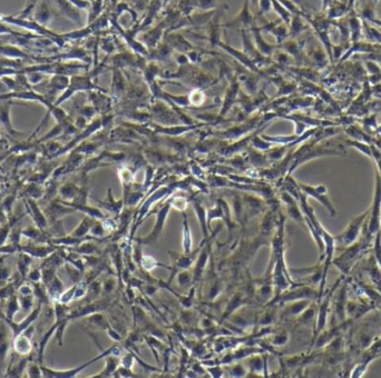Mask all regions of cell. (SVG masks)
<instances>
[{
  "label": "cell",
  "instance_id": "6da1fadb",
  "mask_svg": "<svg viewBox=\"0 0 381 378\" xmlns=\"http://www.w3.org/2000/svg\"><path fill=\"white\" fill-rule=\"evenodd\" d=\"M370 215V208L365 211L364 214L357 216L356 218H353L350 224H349L348 228L344 230L343 233L334 237L336 242H339L343 246H350L353 243L359 241V237L364 230V227L366 225V221L368 219Z\"/></svg>",
  "mask_w": 381,
  "mask_h": 378
},
{
  "label": "cell",
  "instance_id": "7a4b0ae2",
  "mask_svg": "<svg viewBox=\"0 0 381 378\" xmlns=\"http://www.w3.org/2000/svg\"><path fill=\"white\" fill-rule=\"evenodd\" d=\"M172 207L171 204H169V200L165 202V204L160 207V208L157 210V214H156V221L153 226L152 230H151L150 234L148 236L142 237L137 239V243H140L142 246L146 245V246H151L154 245L158 242V239L160 237V235L163 233L165 223H166L167 217L169 211H171Z\"/></svg>",
  "mask_w": 381,
  "mask_h": 378
},
{
  "label": "cell",
  "instance_id": "3957f363",
  "mask_svg": "<svg viewBox=\"0 0 381 378\" xmlns=\"http://www.w3.org/2000/svg\"><path fill=\"white\" fill-rule=\"evenodd\" d=\"M299 184V187L301 189L302 192H305L306 196L314 198L315 200H318L321 202V205L325 207V209L329 211V214L334 217L337 214V210L334 208V206L332 205L331 200H330L329 195H328V188L324 185H318V186H310V185H305V184Z\"/></svg>",
  "mask_w": 381,
  "mask_h": 378
},
{
  "label": "cell",
  "instance_id": "277c9868",
  "mask_svg": "<svg viewBox=\"0 0 381 378\" xmlns=\"http://www.w3.org/2000/svg\"><path fill=\"white\" fill-rule=\"evenodd\" d=\"M9 328L6 321L0 319V376H2L3 372L6 373V361L8 357L9 348L12 344V335L9 334Z\"/></svg>",
  "mask_w": 381,
  "mask_h": 378
},
{
  "label": "cell",
  "instance_id": "5b68a950",
  "mask_svg": "<svg viewBox=\"0 0 381 378\" xmlns=\"http://www.w3.org/2000/svg\"><path fill=\"white\" fill-rule=\"evenodd\" d=\"M243 207H244V220L258 217L265 211V204L261 198L252 195H243Z\"/></svg>",
  "mask_w": 381,
  "mask_h": 378
},
{
  "label": "cell",
  "instance_id": "8992f818",
  "mask_svg": "<svg viewBox=\"0 0 381 378\" xmlns=\"http://www.w3.org/2000/svg\"><path fill=\"white\" fill-rule=\"evenodd\" d=\"M249 2L250 0H245L244 4L242 6V9L240 10V12L237 13V16L234 18L232 21L228 22L226 27L232 29L241 28L244 30L247 28H252V27L254 26V17L250 11Z\"/></svg>",
  "mask_w": 381,
  "mask_h": 378
},
{
  "label": "cell",
  "instance_id": "52a82bcc",
  "mask_svg": "<svg viewBox=\"0 0 381 378\" xmlns=\"http://www.w3.org/2000/svg\"><path fill=\"white\" fill-rule=\"evenodd\" d=\"M56 246L52 245V244H38V243H31L27 244V245H20L19 252H24L28 253L33 258H38V259H45L46 257L56 251L55 250Z\"/></svg>",
  "mask_w": 381,
  "mask_h": 378
},
{
  "label": "cell",
  "instance_id": "ba28073f",
  "mask_svg": "<svg viewBox=\"0 0 381 378\" xmlns=\"http://www.w3.org/2000/svg\"><path fill=\"white\" fill-rule=\"evenodd\" d=\"M12 349L13 353L18 356H29L33 352V342H31V337L26 333H21L16 337L12 338Z\"/></svg>",
  "mask_w": 381,
  "mask_h": 378
},
{
  "label": "cell",
  "instance_id": "9c48e42d",
  "mask_svg": "<svg viewBox=\"0 0 381 378\" xmlns=\"http://www.w3.org/2000/svg\"><path fill=\"white\" fill-rule=\"evenodd\" d=\"M192 206L196 215V218L197 220H199L200 227L202 229V234H203V239H209L212 230L210 229L208 225V213H206V210L208 209H206L205 207L197 200H193Z\"/></svg>",
  "mask_w": 381,
  "mask_h": 378
},
{
  "label": "cell",
  "instance_id": "30bf717a",
  "mask_svg": "<svg viewBox=\"0 0 381 378\" xmlns=\"http://www.w3.org/2000/svg\"><path fill=\"white\" fill-rule=\"evenodd\" d=\"M21 235L29 241L38 244H50V239H52L47 230L40 229L36 225L21 229Z\"/></svg>",
  "mask_w": 381,
  "mask_h": 378
},
{
  "label": "cell",
  "instance_id": "8fae6325",
  "mask_svg": "<svg viewBox=\"0 0 381 378\" xmlns=\"http://www.w3.org/2000/svg\"><path fill=\"white\" fill-rule=\"evenodd\" d=\"M77 211L75 208H73L72 206H63L59 204H54L49 207V208L46 209V214H47V218L50 221V223L54 224L58 221L61 218H63L64 216L70 215Z\"/></svg>",
  "mask_w": 381,
  "mask_h": 378
},
{
  "label": "cell",
  "instance_id": "7c38bea8",
  "mask_svg": "<svg viewBox=\"0 0 381 378\" xmlns=\"http://www.w3.org/2000/svg\"><path fill=\"white\" fill-rule=\"evenodd\" d=\"M105 367L102 372H99L97 375H93L90 376V378H105V377H112L114 376L115 372L117 371V368L119 367V362H121V356H117V355L114 354H109L105 357Z\"/></svg>",
  "mask_w": 381,
  "mask_h": 378
},
{
  "label": "cell",
  "instance_id": "4fadbf2b",
  "mask_svg": "<svg viewBox=\"0 0 381 378\" xmlns=\"http://www.w3.org/2000/svg\"><path fill=\"white\" fill-rule=\"evenodd\" d=\"M182 247L183 252H191L193 251V237L192 230L189 225L187 215L183 211V226H182Z\"/></svg>",
  "mask_w": 381,
  "mask_h": 378
},
{
  "label": "cell",
  "instance_id": "5bb4252c",
  "mask_svg": "<svg viewBox=\"0 0 381 378\" xmlns=\"http://www.w3.org/2000/svg\"><path fill=\"white\" fill-rule=\"evenodd\" d=\"M28 206H29L28 211H29L31 217H33V220L35 221V225L37 226V227H39L40 229L47 230L48 226H49L48 219L46 218V216L44 215L43 211L39 209V207L37 206V204H36V202H34V201L29 200Z\"/></svg>",
  "mask_w": 381,
  "mask_h": 378
},
{
  "label": "cell",
  "instance_id": "9a60e30c",
  "mask_svg": "<svg viewBox=\"0 0 381 378\" xmlns=\"http://www.w3.org/2000/svg\"><path fill=\"white\" fill-rule=\"evenodd\" d=\"M310 304H311V299H300V301L289 303L286 307V310H284L283 315L298 317L300 314H302L307 307H309Z\"/></svg>",
  "mask_w": 381,
  "mask_h": 378
},
{
  "label": "cell",
  "instance_id": "2e32d148",
  "mask_svg": "<svg viewBox=\"0 0 381 378\" xmlns=\"http://www.w3.org/2000/svg\"><path fill=\"white\" fill-rule=\"evenodd\" d=\"M349 31H350V40L351 43H358L360 41V38L364 32V26H362V21L358 16H353L348 21Z\"/></svg>",
  "mask_w": 381,
  "mask_h": 378
},
{
  "label": "cell",
  "instance_id": "e0dca14e",
  "mask_svg": "<svg viewBox=\"0 0 381 378\" xmlns=\"http://www.w3.org/2000/svg\"><path fill=\"white\" fill-rule=\"evenodd\" d=\"M46 286V289H47V293L49 295L50 299H52V302H57L59 297H61L62 293L65 290V288H64V283L62 282L61 279L58 278V276H55V277L50 280L49 283H47L45 285Z\"/></svg>",
  "mask_w": 381,
  "mask_h": 378
},
{
  "label": "cell",
  "instance_id": "ac0fdd59",
  "mask_svg": "<svg viewBox=\"0 0 381 378\" xmlns=\"http://www.w3.org/2000/svg\"><path fill=\"white\" fill-rule=\"evenodd\" d=\"M349 6L347 3H342L337 0H333L331 4L328 7V18L331 20L340 19L344 15H347L349 10Z\"/></svg>",
  "mask_w": 381,
  "mask_h": 378
},
{
  "label": "cell",
  "instance_id": "d6986e66",
  "mask_svg": "<svg viewBox=\"0 0 381 378\" xmlns=\"http://www.w3.org/2000/svg\"><path fill=\"white\" fill-rule=\"evenodd\" d=\"M139 266L140 268L143 269V273H150V271H152L154 268H156V267H164V268H166L169 271H171L172 269L171 266L162 264V262L156 260L153 256H149V255L142 256Z\"/></svg>",
  "mask_w": 381,
  "mask_h": 378
},
{
  "label": "cell",
  "instance_id": "ffe728a7",
  "mask_svg": "<svg viewBox=\"0 0 381 378\" xmlns=\"http://www.w3.org/2000/svg\"><path fill=\"white\" fill-rule=\"evenodd\" d=\"M94 221H95V219L89 217V216H86V217H84V219L80 221L79 225H78L77 227L71 233V236L76 237V238L87 237L88 236L89 232H90V228H91V226H93Z\"/></svg>",
  "mask_w": 381,
  "mask_h": 378
},
{
  "label": "cell",
  "instance_id": "44dd1931",
  "mask_svg": "<svg viewBox=\"0 0 381 378\" xmlns=\"http://www.w3.org/2000/svg\"><path fill=\"white\" fill-rule=\"evenodd\" d=\"M100 206H103L105 209L109 213L119 215L123 211L124 202L122 200H115L112 195V189H108V195L105 201H100Z\"/></svg>",
  "mask_w": 381,
  "mask_h": 378
},
{
  "label": "cell",
  "instance_id": "7402d4cb",
  "mask_svg": "<svg viewBox=\"0 0 381 378\" xmlns=\"http://www.w3.org/2000/svg\"><path fill=\"white\" fill-rule=\"evenodd\" d=\"M245 301V297L243 296L242 293H236L234 294L233 296L229 298V301L228 302V305L226 307V311H224V318L229 317L234 312L237 311L240 308L243 303Z\"/></svg>",
  "mask_w": 381,
  "mask_h": 378
},
{
  "label": "cell",
  "instance_id": "603a6c76",
  "mask_svg": "<svg viewBox=\"0 0 381 378\" xmlns=\"http://www.w3.org/2000/svg\"><path fill=\"white\" fill-rule=\"evenodd\" d=\"M6 310H4L3 316L8 318V319L15 320V316L18 312L20 311V304H19V299H18L17 294L13 295L10 298H8L6 301Z\"/></svg>",
  "mask_w": 381,
  "mask_h": 378
},
{
  "label": "cell",
  "instance_id": "cb8c5ba5",
  "mask_svg": "<svg viewBox=\"0 0 381 378\" xmlns=\"http://www.w3.org/2000/svg\"><path fill=\"white\" fill-rule=\"evenodd\" d=\"M232 205H233V211L232 215L235 217V220L237 224H243L242 221L244 219V207H243V199L242 196L237 195V193H233L232 195Z\"/></svg>",
  "mask_w": 381,
  "mask_h": 378
},
{
  "label": "cell",
  "instance_id": "d4e9b609",
  "mask_svg": "<svg viewBox=\"0 0 381 378\" xmlns=\"http://www.w3.org/2000/svg\"><path fill=\"white\" fill-rule=\"evenodd\" d=\"M87 321L89 322L90 325H93L94 327H96V328H99V329H103V330H106L109 326V322L107 321L106 317H105L104 314H102L100 312H97V313H94V314H90L87 317H85Z\"/></svg>",
  "mask_w": 381,
  "mask_h": 378
},
{
  "label": "cell",
  "instance_id": "484cf974",
  "mask_svg": "<svg viewBox=\"0 0 381 378\" xmlns=\"http://www.w3.org/2000/svg\"><path fill=\"white\" fill-rule=\"evenodd\" d=\"M251 29H252V31H253L254 39L256 41V46H258V48L261 50V53H263L264 55H267V56H270V55H272L274 47H273V46L268 45L262 39V37H261V29L258 28V27H255V26L252 27Z\"/></svg>",
  "mask_w": 381,
  "mask_h": 378
},
{
  "label": "cell",
  "instance_id": "4316f807",
  "mask_svg": "<svg viewBox=\"0 0 381 378\" xmlns=\"http://www.w3.org/2000/svg\"><path fill=\"white\" fill-rule=\"evenodd\" d=\"M100 294H103V287H102V283H99L97 279H94L88 286V289H87V294H86V299L87 303H91L95 302L97 299Z\"/></svg>",
  "mask_w": 381,
  "mask_h": 378
},
{
  "label": "cell",
  "instance_id": "83f0119b",
  "mask_svg": "<svg viewBox=\"0 0 381 378\" xmlns=\"http://www.w3.org/2000/svg\"><path fill=\"white\" fill-rule=\"evenodd\" d=\"M343 144L346 146H350V147H353V148H357L358 150L360 151V153H362L366 156H368V157H370V158H373V150H371V145L367 144V142L359 141V140H356V139H346V140H343Z\"/></svg>",
  "mask_w": 381,
  "mask_h": 378
},
{
  "label": "cell",
  "instance_id": "f1b7e54d",
  "mask_svg": "<svg viewBox=\"0 0 381 378\" xmlns=\"http://www.w3.org/2000/svg\"><path fill=\"white\" fill-rule=\"evenodd\" d=\"M302 16L299 15H292V19L290 22V35L291 36H298L301 34L302 31L305 30L307 28V26H305L302 21Z\"/></svg>",
  "mask_w": 381,
  "mask_h": 378
},
{
  "label": "cell",
  "instance_id": "f546056e",
  "mask_svg": "<svg viewBox=\"0 0 381 378\" xmlns=\"http://www.w3.org/2000/svg\"><path fill=\"white\" fill-rule=\"evenodd\" d=\"M18 299H19V304H20V311L22 312H27L30 313L31 311L35 308V295H31V296H24V295H19L17 294Z\"/></svg>",
  "mask_w": 381,
  "mask_h": 378
},
{
  "label": "cell",
  "instance_id": "4dcf8cb0",
  "mask_svg": "<svg viewBox=\"0 0 381 378\" xmlns=\"http://www.w3.org/2000/svg\"><path fill=\"white\" fill-rule=\"evenodd\" d=\"M175 277L177 284L180 285L181 287H187V286L193 285V274L191 273L190 269H182L177 271Z\"/></svg>",
  "mask_w": 381,
  "mask_h": 378
},
{
  "label": "cell",
  "instance_id": "1f68e13d",
  "mask_svg": "<svg viewBox=\"0 0 381 378\" xmlns=\"http://www.w3.org/2000/svg\"><path fill=\"white\" fill-rule=\"evenodd\" d=\"M206 213H208V225L210 229H211V223H212L214 219L223 220V208L219 201H217V204H215L212 208L206 210Z\"/></svg>",
  "mask_w": 381,
  "mask_h": 378
},
{
  "label": "cell",
  "instance_id": "d6a6232c",
  "mask_svg": "<svg viewBox=\"0 0 381 378\" xmlns=\"http://www.w3.org/2000/svg\"><path fill=\"white\" fill-rule=\"evenodd\" d=\"M227 370H228V373L231 377H236V378L246 377V374H247V372L244 368V366H243L242 364H240V363L229 364V365H228Z\"/></svg>",
  "mask_w": 381,
  "mask_h": 378
},
{
  "label": "cell",
  "instance_id": "836d02e7",
  "mask_svg": "<svg viewBox=\"0 0 381 378\" xmlns=\"http://www.w3.org/2000/svg\"><path fill=\"white\" fill-rule=\"evenodd\" d=\"M26 376L30 378H40L43 377V372H41V364L29 362L26 368Z\"/></svg>",
  "mask_w": 381,
  "mask_h": 378
},
{
  "label": "cell",
  "instance_id": "e575fe53",
  "mask_svg": "<svg viewBox=\"0 0 381 378\" xmlns=\"http://www.w3.org/2000/svg\"><path fill=\"white\" fill-rule=\"evenodd\" d=\"M169 204H171V207L173 209H176L183 213V211H185L186 209L187 204H189V200H187V198L183 196H176L169 199Z\"/></svg>",
  "mask_w": 381,
  "mask_h": 378
},
{
  "label": "cell",
  "instance_id": "d590c367",
  "mask_svg": "<svg viewBox=\"0 0 381 378\" xmlns=\"http://www.w3.org/2000/svg\"><path fill=\"white\" fill-rule=\"evenodd\" d=\"M75 290H76V284L73 285L72 287L64 290V292L61 295V297H59V299H58L57 302L64 304V305H68V304H71L72 302H74Z\"/></svg>",
  "mask_w": 381,
  "mask_h": 378
},
{
  "label": "cell",
  "instance_id": "8d00e7d4",
  "mask_svg": "<svg viewBox=\"0 0 381 378\" xmlns=\"http://www.w3.org/2000/svg\"><path fill=\"white\" fill-rule=\"evenodd\" d=\"M17 288L13 286V284L7 283L0 287V301L6 302L8 298H10L13 295H16Z\"/></svg>",
  "mask_w": 381,
  "mask_h": 378
},
{
  "label": "cell",
  "instance_id": "74e56055",
  "mask_svg": "<svg viewBox=\"0 0 381 378\" xmlns=\"http://www.w3.org/2000/svg\"><path fill=\"white\" fill-rule=\"evenodd\" d=\"M106 229L104 228L103 226V223L102 220H95L93 226H91L90 228V236L94 237V238H103L105 236V234H106Z\"/></svg>",
  "mask_w": 381,
  "mask_h": 378
},
{
  "label": "cell",
  "instance_id": "f35d334b",
  "mask_svg": "<svg viewBox=\"0 0 381 378\" xmlns=\"http://www.w3.org/2000/svg\"><path fill=\"white\" fill-rule=\"evenodd\" d=\"M134 362H135V354L132 352H128L127 354L121 356L119 366L128 368V370H133V367H134Z\"/></svg>",
  "mask_w": 381,
  "mask_h": 378
},
{
  "label": "cell",
  "instance_id": "ab89813d",
  "mask_svg": "<svg viewBox=\"0 0 381 378\" xmlns=\"http://www.w3.org/2000/svg\"><path fill=\"white\" fill-rule=\"evenodd\" d=\"M116 285H117V278L114 277V276H109V277L102 284L103 294L105 295L112 294L115 290V288H116Z\"/></svg>",
  "mask_w": 381,
  "mask_h": 378
},
{
  "label": "cell",
  "instance_id": "60d3db41",
  "mask_svg": "<svg viewBox=\"0 0 381 378\" xmlns=\"http://www.w3.org/2000/svg\"><path fill=\"white\" fill-rule=\"evenodd\" d=\"M365 68H366L367 73H368V76L378 75V73H381L380 64L374 62V61H371V59H368V61L365 62Z\"/></svg>",
  "mask_w": 381,
  "mask_h": 378
},
{
  "label": "cell",
  "instance_id": "b9f144b4",
  "mask_svg": "<svg viewBox=\"0 0 381 378\" xmlns=\"http://www.w3.org/2000/svg\"><path fill=\"white\" fill-rule=\"evenodd\" d=\"M27 279L29 280L30 283H40L41 279H43V274H41V268H30L28 274H27Z\"/></svg>",
  "mask_w": 381,
  "mask_h": 378
},
{
  "label": "cell",
  "instance_id": "7bdbcfd3",
  "mask_svg": "<svg viewBox=\"0 0 381 378\" xmlns=\"http://www.w3.org/2000/svg\"><path fill=\"white\" fill-rule=\"evenodd\" d=\"M11 276V269L9 266L0 265V287L8 283Z\"/></svg>",
  "mask_w": 381,
  "mask_h": 378
},
{
  "label": "cell",
  "instance_id": "ee69618b",
  "mask_svg": "<svg viewBox=\"0 0 381 378\" xmlns=\"http://www.w3.org/2000/svg\"><path fill=\"white\" fill-rule=\"evenodd\" d=\"M289 340V335L287 333H280L273 336L272 340H271V344L275 347H280V346H284L288 343Z\"/></svg>",
  "mask_w": 381,
  "mask_h": 378
},
{
  "label": "cell",
  "instance_id": "f6af8a7d",
  "mask_svg": "<svg viewBox=\"0 0 381 378\" xmlns=\"http://www.w3.org/2000/svg\"><path fill=\"white\" fill-rule=\"evenodd\" d=\"M17 293L19 295H24V296H31V295H34V285L30 283L21 284L17 288Z\"/></svg>",
  "mask_w": 381,
  "mask_h": 378
},
{
  "label": "cell",
  "instance_id": "bcb514c9",
  "mask_svg": "<svg viewBox=\"0 0 381 378\" xmlns=\"http://www.w3.org/2000/svg\"><path fill=\"white\" fill-rule=\"evenodd\" d=\"M10 225H3L0 228V247L6 245V241H8L9 234H10Z\"/></svg>",
  "mask_w": 381,
  "mask_h": 378
},
{
  "label": "cell",
  "instance_id": "7dc6e473",
  "mask_svg": "<svg viewBox=\"0 0 381 378\" xmlns=\"http://www.w3.org/2000/svg\"><path fill=\"white\" fill-rule=\"evenodd\" d=\"M206 372L209 373L210 376L212 377H223V374H224V371L222 370L221 365H213V366H209L208 370H206Z\"/></svg>",
  "mask_w": 381,
  "mask_h": 378
},
{
  "label": "cell",
  "instance_id": "c3c4849f",
  "mask_svg": "<svg viewBox=\"0 0 381 378\" xmlns=\"http://www.w3.org/2000/svg\"><path fill=\"white\" fill-rule=\"evenodd\" d=\"M271 7H272V3H271V0H259V13L261 15H264L270 11Z\"/></svg>",
  "mask_w": 381,
  "mask_h": 378
},
{
  "label": "cell",
  "instance_id": "681fc988",
  "mask_svg": "<svg viewBox=\"0 0 381 378\" xmlns=\"http://www.w3.org/2000/svg\"><path fill=\"white\" fill-rule=\"evenodd\" d=\"M105 331H106L109 337H111L113 340H115V342H122V336L119 335V333H117V331L115 330L113 327L109 326Z\"/></svg>",
  "mask_w": 381,
  "mask_h": 378
},
{
  "label": "cell",
  "instance_id": "f907efd6",
  "mask_svg": "<svg viewBox=\"0 0 381 378\" xmlns=\"http://www.w3.org/2000/svg\"><path fill=\"white\" fill-rule=\"evenodd\" d=\"M369 22H371V24H374V25H377V26L381 27V20L376 19V18H373V19L369 20Z\"/></svg>",
  "mask_w": 381,
  "mask_h": 378
},
{
  "label": "cell",
  "instance_id": "816d5d0a",
  "mask_svg": "<svg viewBox=\"0 0 381 378\" xmlns=\"http://www.w3.org/2000/svg\"><path fill=\"white\" fill-rule=\"evenodd\" d=\"M251 3L253 4V7L255 9H259V0H250Z\"/></svg>",
  "mask_w": 381,
  "mask_h": 378
},
{
  "label": "cell",
  "instance_id": "f5cc1de1",
  "mask_svg": "<svg viewBox=\"0 0 381 378\" xmlns=\"http://www.w3.org/2000/svg\"><path fill=\"white\" fill-rule=\"evenodd\" d=\"M168 1H169V0H163V4H164V6H165V4H167Z\"/></svg>",
  "mask_w": 381,
  "mask_h": 378
},
{
  "label": "cell",
  "instance_id": "db71d44e",
  "mask_svg": "<svg viewBox=\"0 0 381 378\" xmlns=\"http://www.w3.org/2000/svg\"><path fill=\"white\" fill-rule=\"evenodd\" d=\"M295 2H296V3H299V2H300V0H295Z\"/></svg>",
  "mask_w": 381,
  "mask_h": 378
}]
</instances>
